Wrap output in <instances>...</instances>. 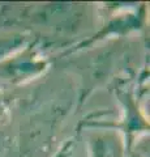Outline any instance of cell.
I'll return each mask as SVG.
<instances>
[{
    "label": "cell",
    "mask_w": 150,
    "mask_h": 157,
    "mask_svg": "<svg viewBox=\"0 0 150 157\" xmlns=\"http://www.w3.org/2000/svg\"><path fill=\"white\" fill-rule=\"evenodd\" d=\"M91 157H123L124 143L115 132L95 136L90 141Z\"/></svg>",
    "instance_id": "7a4b0ae2"
},
{
    "label": "cell",
    "mask_w": 150,
    "mask_h": 157,
    "mask_svg": "<svg viewBox=\"0 0 150 157\" xmlns=\"http://www.w3.org/2000/svg\"><path fill=\"white\" fill-rule=\"evenodd\" d=\"M24 43H25V36L21 34H13V36L0 38V60L22 48Z\"/></svg>",
    "instance_id": "3957f363"
},
{
    "label": "cell",
    "mask_w": 150,
    "mask_h": 157,
    "mask_svg": "<svg viewBox=\"0 0 150 157\" xmlns=\"http://www.w3.org/2000/svg\"><path fill=\"white\" fill-rule=\"evenodd\" d=\"M47 67V62L37 55L31 50L22 52V58H12L5 66L3 67V73L9 80L21 81L24 78H30L43 72Z\"/></svg>",
    "instance_id": "6da1fadb"
},
{
    "label": "cell",
    "mask_w": 150,
    "mask_h": 157,
    "mask_svg": "<svg viewBox=\"0 0 150 157\" xmlns=\"http://www.w3.org/2000/svg\"><path fill=\"white\" fill-rule=\"evenodd\" d=\"M3 113H4V102H3V98L0 97V117L3 115Z\"/></svg>",
    "instance_id": "277c9868"
}]
</instances>
